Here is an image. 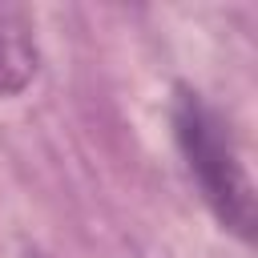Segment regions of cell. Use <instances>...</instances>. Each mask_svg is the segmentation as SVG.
<instances>
[{"label": "cell", "instance_id": "7a4b0ae2", "mask_svg": "<svg viewBox=\"0 0 258 258\" xmlns=\"http://www.w3.org/2000/svg\"><path fill=\"white\" fill-rule=\"evenodd\" d=\"M36 73V40L24 12L0 4V97L20 93Z\"/></svg>", "mask_w": 258, "mask_h": 258}, {"label": "cell", "instance_id": "6da1fadb", "mask_svg": "<svg viewBox=\"0 0 258 258\" xmlns=\"http://www.w3.org/2000/svg\"><path fill=\"white\" fill-rule=\"evenodd\" d=\"M173 133H177L181 157H185L206 206L218 214V222L226 230H234L238 238H250L254 234V185L246 177L242 153H238L222 113L202 93L181 89L173 101Z\"/></svg>", "mask_w": 258, "mask_h": 258}]
</instances>
